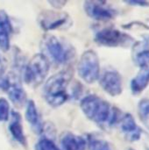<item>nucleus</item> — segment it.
<instances>
[{
  "label": "nucleus",
  "instance_id": "obj_17",
  "mask_svg": "<svg viewBox=\"0 0 149 150\" xmlns=\"http://www.w3.org/2000/svg\"><path fill=\"white\" fill-rule=\"evenodd\" d=\"M86 141L89 150H112L107 141L95 134H89Z\"/></svg>",
  "mask_w": 149,
  "mask_h": 150
},
{
  "label": "nucleus",
  "instance_id": "obj_22",
  "mask_svg": "<svg viewBox=\"0 0 149 150\" xmlns=\"http://www.w3.org/2000/svg\"><path fill=\"white\" fill-rule=\"evenodd\" d=\"M66 1H62V0H54V1H49L48 4H51L54 8L55 9H61L62 8L65 4H66Z\"/></svg>",
  "mask_w": 149,
  "mask_h": 150
},
{
  "label": "nucleus",
  "instance_id": "obj_23",
  "mask_svg": "<svg viewBox=\"0 0 149 150\" xmlns=\"http://www.w3.org/2000/svg\"><path fill=\"white\" fill-rule=\"evenodd\" d=\"M127 4H131V5H138V6H148L149 2L147 1H142V0H131V1H127Z\"/></svg>",
  "mask_w": 149,
  "mask_h": 150
},
{
  "label": "nucleus",
  "instance_id": "obj_6",
  "mask_svg": "<svg viewBox=\"0 0 149 150\" xmlns=\"http://www.w3.org/2000/svg\"><path fill=\"white\" fill-rule=\"evenodd\" d=\"M0 90L8 95L10 100L16 107L21 108L28 101L25 91L17 74L11 73L7 76L4 75L0 78Z\"/></svg>",
  "mask_w": 149,
  "mask_h": 150
},
{
  "label": "nucleus",
  "instance_id": "obj_11",
  "mask_svg": "<svg viewBox=\"0 0 149 150\" xmlns=\"http://www.w3.org/2000/svg\"><path fill=\"white\" fill-rule=\"evenodd\" d=\"M8 128L14 141H16L21 146L25 148L27 146V142H26V138H25L24 129H23L21 116L18 112H15V111L11 112Z\"/></svg>",
  "mask_w": 149,
  "mask_h": 150
},
{
  "label": "nucleus",
  "instance_id": "obj_26",
  "mask_svg": "<svg viewBox=\"0 0 149 150\" xmlns=\"http://www.w3.org/2000/svg\"><path fill=\"white\" fill-rule=\"evenodd\" d=\"M128 150H134V149H129Z\"/></svg>",
  "mask_w": 149,
  "mask_h": 150
},
{
  "label": "nucleus",
  "instance_id": "obj_13",
  "mask_svg": "<svg viewBox=\"0 0 149 150\" xmlns=\"http://www.w3.org/2000/svg\"><path fill=\"white\" fill-rule=\"evenodd\" d=\"M120 127L126 138L130 142L138 141L141 135V129L136 125L135 120L130 113H126L120 120Z\"/></svg>",
  "mask_w": 149,
  "mask_h": 150
},
{
  "label": "nucleus",
  "instance_id": "obj_20",
  "mask_svg": "<svg viewBox=\"0 0 149 150\" xmlns=\"http://www.w3.org/2000/svg\"><path fill=\"white\" fill-rule=\"evenodd\" d=\"M134 62L137 66L146 69L149 64V49H143L140 51L136 54Z\"/></svg>",
  "mask_w": 149,
  "mask_h": 150
},
{
  "label": "nucleus",
  "instance_id": "obj_12",
  "mask_svg": "<svg viewBox=\"0 0 149 150\" xmlns=\"http://www.w3.org/2000/svg\"><path fill=\"white\" fill-rule=\"evenodd\" d=\"M13 27L8 14L0 10V48L3 51H8L10 49V41Z\"/></svg>",
  "mask_w": 149,
  "mask_h": 150
},
{
  "label": "nucleus",
  "instance_id": "obj_14",
  "mask_svg": "<svg viewBox=\"0 0 149 150\" xmlns=\"http://www.w3.org/2000/svg\"><path fill=\"white\" fill-rule=\"evenodd\" d=\"M25 105V119L35 134H41L44 132V127L35 103L32 100H28Z\"/></svg>",
  "mask_w": 149,
  "mask_h": 150
},
{
  "label": "nucleus",
  "instance_id": "obj_1",
  "mask_svg": "<svg viewBox=\"0 0 149 150\" xmlns=\"http://www.w3.org/2000/svg\"><path fill=\"white\" fill-rule=\"evenodd\" d=\"M73 73L70 69L61 70L47 79L43 88V97L46 102L54 107L64 104L69 98L68 91Z\"/></svg>",
  "mask_w": 149,
  "mask_h": 150
},
{
  "label": "nucleus",
  "instance_id": "obj_25",
  "mask_svg": "<svg viewBox=\"0 0 149 150\" xmlns=\"http://www.w3.org/2000/svg\"><path fill=\"white\" fill-rule=\"evenodd\" d=\"M1 64H3V63H2V58H1V54H0V65Z\"/></svg>",
  "mask_w": 149,
  "mask_h": 150
},
{
  "label": "nucleus",
  "instance_id": "obj_19",
  "mask_svg": "<svg viewBox=\"0 0 149 150\" xmlns=\"http://www.w3.org/2000/svg\"><path fill=\"white\" fill-rule=\"evenodd\" d=\"M11 115L10 104L4 98H0V121L6 122L9 120Z\"/></svg>",
  "mask_w": 149,
  "mask_h": 150
},
{
  "label": "nucleus",
  "instance_id": "obj_15",
  "mask_svg": "<svg viewBox=\"0 0 149 150\" xmlns=\"http://www.w3.org/2000/svg\"><path fill=\"white\" fill-rule=\"evenodd\" d=\"M60 143L61 150H86L87 148L86 139L72 133L63 134Z\"/></svg>",
  "mask_w": 149,
  "mask_h": 150
},
{
  "label": "nucleus",
  "instance_id": "obj_9",
  "mask_svg": "<svg viewBox=\"0 0 149 150\" xmlns=\"http://www.w3.org/2000/svg\"><path fill=\"white\" fill-rule=\"evenodd\" d=\"M83 8L90 18L98 21L110 20L117 15L116 10L105 1H86Z\"/></svg>",
  "mask_w": 149,
  "mask_h": 150
},
{
  "label": "nucleus",
  "instance_id": "obj_16",
  "mask_svg": "<svg viewBox=\"0 0 149 150\" xmlns=\"http://www.w3.org/2000/svg\"><path fill=\"white\" fill-rule=\"evenodd\" d=\"M149 83V69H142L136 77H134L131 82V90L134 95L141 94L148 85Z\"/></svg>",
  "mask_w": 149,
  "mask_h": 150
},
{
  "label": "nucleus",
  "instance_id": "obj_18",
  "mask_svg": "<svg viewBox=\"0 0 149 150\" xmlns=\"http://www.w3.org/2000/svg\"><path fill=\"white\" fill-rule=\"evenodd\" d=\"M139 116L143 125L149 130V99L144 98L139 103Z\"/></svg>",
  "mask_w": 149,
  "mask_h": 150
},
{
  "label": "nucleus",
  "instance_id": "obj_8",
  "mask_svg": "<svg viewBox=\"0 0 149 150\" xmlns=\"http://www.w3.org/2000/svg\"><path fill=\"white\" fill-rule=\"evenodd\" d=\"M38 22L41 29L45 31L64 30L71 25L72 18L64 11L45 10L40 13Z\"/></svg>",
  "mask_w": 149,
  "mask_h": 150
},
{
  "label": "nucleus",
  "instance_id": "obj_2",
  "mask_svg": "<svg viewBox=\"0 0 149 150\" xmlns=\"http://www.w3.org/2000/svg\"><path fill=\"white\" fill-rule=\"evenodd\" d=\"M42 54L48 62L56 65H65L70 62L76 55V49L66 40L52 34L45 35L40 42Z\"/></svg>",
  "mask_w": 149,
  "mask_h": 150
},
{
  "label": "nucleus",
  "instance_id": "obj_10",
  "mask_svg": "<svg viewBox=\"0 0 149 150\" xmlns=\"http://www.w3.org/2000/svg\"><path fill=\"white\" fill-rule=\"evenodd\" d=\"M99 83L103 90L112 97L122 93V77L116 70H106L99 77Z\"/></svg>",
  "mask_w": 149,
  "mask_h": 150
},
{
  "label": "nucleus",
  "instance_id": "obj_5",
  "mask_svg": "<svg viewBox=\"0 0 149 150\" xmlns=\"http://www.w3.org/2000/svg\"><path fill=\"white\" fill-rule=\"evenodd\" d=\"M77 72L81 79L87 83H93L100 77V63L97 53L91 49L85 51L77 64Z\"/></svg>",
  "mask_w": 149,
  "mask_h": 150
},
{
  "label": "nucleus",
  "instance_id": "obj_24",
  "mask_svg": "<svg viewBox=\"0 0 149 150\" xmlns=\"http://www.w3.org/2000/svg\"><path fill=\"white\" fill-rule=\"evenodd\" d=\"M4 69L3 64H1L0 65V78L4 76Z\"/></svg>",
  "mask_w": 149,
  "mask_h": 150
},
{
  "label": "nucleus",
  "instance_id": "obj_7",
  "mask_svg": "<svg viewBox=\"0 0 149 150\" xmlns=\"http://www.w3.org/2000/svg\"><path fill=\"white\" fill-rule=\"evenodd\" d=\"M94 40L97 44L108 47H126L134 42V39L129 34L111 27L99 30L95 34Z\"/></svg>",
  "mask_w": 149,
  "mask_h": 150
},
{
  "label": "nucleus",
  "instance_id": "obj_4",
  "mask_svg": "<svg viewBox=\"0 0 149 150\" xmlns=\"http://www.w3.org/2000/svg\"><path fill=\"white\" fill-rule=\"evenodd\" d=\"M50 62L41 53L34 54L25 64L23 71L25 83L32 88L40 86L46 79L49 71Z\"/></svg>",
  "mask_w": 149,
  "mask_h": 150
},
{
  "label": "nucleus",
  "instance_id": "obj_21",
  "mask_svg": "<svg viewBox=\"0 0 149 150\" xmlns=\"http://www.w3.org/2000/svg\"><path fill=\"white\" fill-rule=\"evenodd\" d=\"M35 150H58V149L53 141L47 138H43L35 145Z\"/></svg>",
  "mask_w": 149,
  "mask_h": 150
},
{
  "label": "nucleus",
  "instance_id": "obj_3",
  "mask_svg": "<svg viewBox=\"0 0 149 150\" xmlns=\"http://www.w3.org/2000/svg\"><path fill=\"white\" fill-rule=\"evenodd\" d=\"M80 107L90 120L97 124L108 123L112 109L107 101L92 94L84 97L81 100Z\"/></svg>",
  "mask_w": 149,
  "mask_h": 150
}]
</instances>
